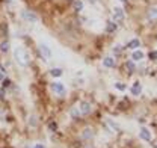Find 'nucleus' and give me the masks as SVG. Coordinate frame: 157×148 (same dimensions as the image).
Returning a JSON list of instances; mask_svg holds the SVG:
<instances>
[{
    "label": "nucleus",
    "mask_w": 157,
    "mask_h": 148,
    "mask_svg": "<svg viewBox=\"0 0 157 148\" xmlns=\"http://www.w3.org/2000/svg\"><path fill=\"white\" fill-rule=\"evenodd\" d=\"M14 59H15V62L18 64L20 67H23V68H26L30 64V56L27 53V50L24 47H21V45H17L14 49Z\"/></svg>",
    "instance_id": "obj_1"
},
{
    "label": "nucleus",
    "mask_w": 157,
    "mask_h": 148,
    "mask_svg": "<svg viewBox=\"0 0 157 148\" xmlns=\"http://www.w3.org/2000/svg\"><path fill=\"white\" fill-rule=\"evenodd\" d=\"M50 89L56 94V95H59V97H65V95H67V86H65V83H62V82H59V80H55V82L50 85Z\"/></svg>",
    "instance_id": "obj_2"
},
{
    "label": "nucleus",
    "mask_w": 157,
    "mask_h": 148,
    "mask_svg": "<svg viewBox=\"0 0 157 148\" xmlns=\"http://www.w3.org/2000/svg\"><path fill=\"white\" fill-rule=\"evenodd\" d=\"M125 17V14H124V9L121 8V6H115L113 8V11H112V18L115 23H121L122 20Z\"/></svg>",
    "instance_id": "obj_3"
},
{
    "label": "nucleus",
    "mask_w": 157,
    "mask_h": 148,
    "mask_svg": "<svg viewBox=\"0 0 157 148\" xmlns=\"http://www.w3.org/2000/svg\"><path fill=\"white\" fill-rule=\"evenodd\" d=\"M77 107L82 115H89V113L92 112V104H91L89 101H80L77 104Z\"/></svg>",
    "instance_id": "obj_4"
},
{
    "label": "nucleus",
    "mask_w": 157,
    "mask_h": 148,
    "mask_svg": "<svg viewBox=\"0 0 157 148\" xmlns=\"http://www.w3.org/2000/svg\"><path fill=\"white\" fill-rule=\"evenodd\" d=\"M39 53H41V56H42L45 60L52 59V56H53V53H52V49H50L47 44H39Z\"/></svg>",
    "instance_id": "obj_5"
},
{
    "label": "nucleus",
    "mask_w": 157,
    "mask_h": 148,
    "mask_svg": "<svg viewBox=\"0 0 157 148\" xmlns=\"http://www.w3.org/2000/svg\"><path fill=\"white\" fill-rule=\"evenodd\" d=\"M21 18L29 21V23H36L38 21V15L32 11H21Z\"/></svg>",
    "instance_id": "obj_6"
},
{
    "label": "nucleus",
    "mask_w": 157,
    "mask_h": 148,
    "mask_svg": "<svg viewBox=\"0 0 157 148\" xmlns=\"http://www.w3.org/2000/svg\"><path fill=\"white\" fill-rule=\"evenodd\" d=\"M139 138L142 141H145V142H150L153 139V133H151V130L147 129V127H140V130H139Z\"/></svg>",
    "instance_id": "obj_7"
},
{
    "label": "nucleus",
    "mask_w": 157,
    "mask_h": 148,
    "mask_svg": "<svg viewBox=\"0 0 157 148\" xmlns=\"http://www.w3.org/2000/svg\"><path fill=\"white\" fill-rule=\"evenodd\" d=\"M142 89H144L142 83H140V82H135V83L132 85V88H130V92H132V95H135V97H139V95L142 94Z\"/></svg>",
    "instance_id": "obj_8"
},
{
    "label": "nucleus",
    "mask_w": 157,
    "mask_h": 148,
    "mask_svg": "<svg viewBox=\"0 0 157 148\" xmlns=\"http://www.w3.org/2000/svg\"><path fill=\"white\" fill-rule=\"evenodd\" d=\"M80 138L83 139V141H91L92 138H94V130L91 129V127H86V129L82 130V134H80Z\"/></svg>",
    "instance_id": "obj_9"
},
{
    "label": "nucleus",
    "mask_w": 157,
    "mask_h": 148,
    "mask_svg": "<svg viewBox=\"0 0 157 148\" xmlns=\"http://www.w3.org/2000/svg\"><path fill=\"white\" fill-rule=\"evenodd\" d=\"M144 57H145V53L140 49L133 50V53H132V60L133 62H140V60H144Z\"/></svg>",
    "instance_id": "obj_10"
},
{
    "label": "nucleus",
    "mask_w": 157,
    "mask_h": 148,
    "mask_svg": "<svg viewBox=\"0 0 157 148\" xmlns=\"http://www.w3.org/2000/svg\"><path fill=\"white\" fill-rule=\"evenodd\" d=\"M115 65H117L115 57H112V56H106V57L103 59V67H106V68H113Z\"/></svg>",
    "instance_id": "obj_11"
},
{
    "label": "nucleus",
    "mask_w": 157,
    "mask_h": 148,
    "mask_svg": "<svg viewBox=\"0 0 157 148\" xmlns=\"http://www.w3.org/2000/svg\"><path fill=\"white\" fill-rule=\"evenodd\" d=\"M9 50H11V44H9V41H6V39L2 41V42H0V53H2V55H6Z\"/></svg>",
    "instance_id": "obj_12"
},
{
    "label": "nucleus",
    "mask_w": 157,
    "mask_h": 148,
    "mask_svg": "<svg viewBox=\"0 0 157 148\" xmlns=\"http://www.w3.org/2000/svg\"><path fill=\"white\" fill-rule=\"evenodd\" d=\"M140 47V41L137 39V38H133L132 41H128L127 42V49H133V50H136Z\"/></svg>",
    "instance_id": "obj_13"
},
{
    "label": "nucleus",
    "mask_w": 157,
    "mask_h": 148,
    "mask_svg": "<svg viewBox=\"0 0 157 148\" xmlns=\"http://www.w3.org/2000/svg\"><path fill=\"white\" fill-rule=\"evenodd\" d=\"M117 29H118V24L115 21H109V23L106 24V32H107V33H112V32H115Z\"/></svg>",
    "instance_id": "obj_14"
},
{
    "label": "nucleus",
    "mask_w": 157,
    "mask_h": 148,
    "mask_svg": "<svg viewBox=\"0 0 157 148\" xmlns=\"http://www.w3.org/2000/svg\"><path fill=\"white\" fill-rule=\"evenodd\" d=\"M106 124L110 127V130H112V131H118V130H119V126H118L113 119H110V118H106Z\"/></svg>",
    "instance_id": "obj_15"
},
{
    "label": "nucleus",
    "mask_w": 157,
    "mask_h": 148,
    "mask_svg": "<svg viewBox=\"0 0 157 148\" xmlns=\"http://www.w3.org/2000/svg\"><path fill=\"white\" fill-rule=\"evenodd\" d=\"M83 6H85V5H83V0H74V2H73V8H74L77 12H82V11H83Z\"/></svg>",
    "instance_id": "obj_16"
},
{
    "label": "nucleus",
    "mask_w": 157,
    "mask_h": 148,
    "mask_svg": "<svg viewBox=\"0 0 157 148\" xmlns=\"http://www.w3.org/2000/svg\"><path fill=\"white\" fill-rule=\"evenodd\" d=\"M62 74H63V71H62L60 68H52V70H50V76H52L53 79H59Z\"/></svg>",
    "instance_id": "obj_17"
},
{
    "label": "nucleus",
    "mask_w": 157,
    "mask_h": 148,
    "mask_svg": "<svg viewBox=\"0 0 157 148\" xmlns=\"http://www.w3.org/2000/svg\"><path fill=\"white\" fill-rule=\"evenodd\" d=\"M157 17V6H151L148 9V18H156Z\"/></svg>",
    "instance_id": "obj_18"
},
{
    "label": "nucleus",
    "mask_w": 157,
    "mask_h": 148,
    "mask_svg": "<svg viewBox=\"0 0 157 148\" xmlns=\"http://www.w3.org/2000/svg\"><path fill=\"white\" fill-rule=\"evenodd\" d=\"M113 86H115V89H118L119 92H124V91L127 89V86H125L124 83H121V82H117V83H115Z\"/></svg>",
    "instance_id": "obj_19"
},
{
    "label": "nucleus",
    "mask_w": 157,
    "mask_h": 148,
    "mask_svg": "<svg viewBox=\"0 0 157 148\" xmlns=\"http://www.w3.org/2000/svg\"><path fill=\"white\" fill-rule=\"evenodd\" d=\"M70 113H71V116H73V118H78V116H82V113H80V111H78L77 106H74V107L71 109Z\"/></svg>",
    "instance_id": "obj_20"
},
{
    "label": "nucleus",
    "mask_w": 157,
    "mask_h": 148,
    "mask_svg": "<svg viewBox=\"0 0 157 148\" xmlns=\"http://www.w3.org/2000/svg\"><path fill=\"white\" fill-rule=\"evenodd\" d=\"M29 124H30L32 127H36V124H38V123H36V116H30V118H29Z\"/></svg>",
    "instance_id": "obj_21"
},
{
    "label": "nucleus",
    "mask_w": 157,
    "mask_h": 148,
    "mask_svg": "<svg viewBox=\"0 0 157 148\" xmlns=\"http://www.w3.org/2000/svg\"><path fill=\"white\" fill-rule=\"evenodd\" d=\"M122 53V47L121 45H115L113 47V55H121Z\"/></svg>",
    "instance_id": "obj_22"
},
{
    "label": "nucleus",
    "mask_w": 157,
    "mask_h": 148,
    "mask_svg": "<svg viewBox=\"0 0 157 148\" xmlns=\"http://www.w3.org/2000/svg\"><path fill=\"white\" fill-rule=\"evenodd\" d=\"M127 68H128V71H135V62L133 60H130V62H127Z\"/></svg>",
    "instance_id": "obj_23"
},
{
    "label": "nucleus",
    "mask_w": 157,
    "mask_h": 148,
    "mask_svg": "<svg viewBox=\"0 0 157 148\" xmlns=\"http://www.w3.org/2000/svg\"><path fill=\"white\" fill-rule=\"evenodd\" d=\"M32 148H45L44 144H41V142H36V144H33V147Z\"/></svg>",
    "instance_id": "obj_24"
},
{
    "label": "nucleus",
    "mask_w": 157,
    "mask_h": 148,
    "mask_svg": "<svg viewBox=\"0 0 157 148\" xmlns=\"http://www.w3.org/2000/svg\"><path fill=\"white\" fill-rule=\"evenodd\" d=\"M150 57H151L153 60H157V52H153V53H150Z\"/></svg>",
    "instance_id": "obj_25"
},
{
    "label": "nucleus",
    "mask_w": 157,
    "mask_h": 148,
    "mask_svg": "<svg viewBox=\"0 0 157 148\" xmlns=\"http://www.w3.org/2000/svg\"><path fill=\"white\" fill-rule=\"evenodd\" d=\"M2 80H3V73L0 71V82H2Z\"/></svg>",
    "instance_id": "obj_26"
},
{
    "label": "nucleus",
    "mask_w": 157,
    "mask_h": 148,
    "mask_svg": "<svg viewBox=\"0 0 157 148\" xmlns=\"http://www.w3.org/2000/svg\"><path fill=\"white\" fill-rule=\"evenodd\" d=\"M119 2H127V0H119Z\"/></svg>",
    "instance_id": "obj_27"
},
{
    "label": "nucleus",
    "mask_w": 157,
    "mask_h": 148,
    "mask_svg": "<svg viewBox=\"0 0 157 148\" xmlns=\"http://www.w3.org/2000/svg\"><path fill=\"white\" fill-rule=\"evenodd\" d=\"M86 148H91V147H86Z\"/></svg>",
    "instance_id": "obj_28"
},
{
    "label": "nucleus",
    "mask_w": 157,
    "mask_h": 148,
    "mask_svg": "<svg viewBox=\"0 0 157 148\" xmlns=\"http://www.w3.org/2000/svg\"><path fill=\"white\" fill-rule=\"evenodd\" d=\"M156 148H157V145H156Z\"/></svg>",
    "instance_id": "obj_29"
}]
</instances>
